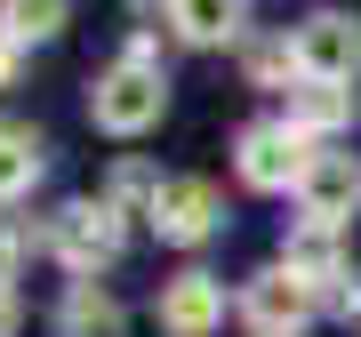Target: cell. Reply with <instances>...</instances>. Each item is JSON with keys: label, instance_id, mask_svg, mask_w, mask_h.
<instances>
[{"label": "cell", "instance_id": "obj_1", "mask_svg": "<svg viewBox=\"0 0 361 337\" xmlns=\"http://www.w3.org/2000/svg\"><path fill=\"white\" fill-rule=\"evenodd\" d=\"M161 113H169V73H161L153 40L137 32L129 49L89 80V121L104 137H145V129H161Z\"/></svg>", "mask_w": 361, "mask_h": 337}, {"label": "cell", "instance_id": "obj_2", "mask_svg": "<svg viewBox=\"0 0 361 337\" xmlns=\"http://www.w3.org/2000/svg\"><path fill=\"white\" fill-rule=\"evenodd\" d=\"M121 241H129V217H121L104 193H80V201H65L49 217V257L65 265L73 281H97V273L121 257Z\"/></svg>", "mask_w": 361, "mask_h": 337}, {"label": "cell", "instance_id": "obj_3", "mask_svg": "<svg viewBox=\"0 0 361 337\" xmlns=\"http://www.w3.org/2000/svg\"><path fill=\"white\" fill-rule=\"evenodd\" d=\"M313 153H322V145L297 137L289 113H265V121H249V129L233 137V177H241L249 193H297V177H305Z\"/></svg>", "mask_w": 361, "mask_h": 337}, {"label": "cell", "instance_id": "obj_4", "mask_svg": "<svg viewBox=\"0 0 361 337\" xmlns=\"http://www.w3.org/2000/svg\"><path fill=\"white\" fill-rule=\"evenodd\" d=\"M233 313H241V321L257 329V337H297V329L313 321V313H322V298H313V289L297 281V273H289L281 257H273V265H257V273L241 281Z\"/></svg>", "mask_w": 361, "mask_h": 337}, {"label": "cell", "instance_id": "obj_5", "mask_svg": "<svg viewBox=\"0 0 361 337\" xmlns=\"http://www.w3.org/2000/svg\"><path fill=\"white\" fill-rule=\"evenodd\" d=\"M145 225H153L169 249H201V241H217V225H225V193L209 177H161Z\"/></svg>", "mask_w": 361, "mask_h": 337}, {"label": "cell", "instance_id": "obj_6", "mask_svg": "<svg viewBox=\"0 0 361 337\" xmlns=\"http://www.w3.org/2000/svg\"><path fill=\"white\" fill-rule=\"evenodd\" d=\"M289 49H297L305 80H361V16L353 8H313L289 32Z\"/></svg>", "mask_w": 361, "mask_h": 337}, {"label": "cell", "instance_id": "obj_7", "mask_svg": "<svg viewBox=\"0 0 361 337\" xmlns=\"http://www.w3.org/2000/svg\"><path fill=\"white\" fill-rule=\"evenodd\" d=\"M153 321H161V337H217L225 329V281L209 265L169 273V281L153 289Z\"/></svg>", "mask_w": 361, "mask_h": 337}, {"label": "cell", "instance_id": "obj_8", "mask_svg": "<svg viewBox=\"0 0 361 337\" xmlns=\"http://www.w3.org/2000/svg\"><path fill=\"white\" fill-rule=\"evenodd\" d=\"M297 217H313V225H345L361 217V161L353 153H337V145H322V153L305 161V177H297Z\"/></svg>", "mask_w": 361, "mask_h": 337}, {"label": "cell", "instance_id": "obj_9", "mask_svg": "<svg viewBox=\"0 0 361 337\" xmlns=\"http://www.w3.org/2000/svg\"><path fill=\"white\" fill-rule=\"evenodd\" d=\"M361 121V89L353 80H297L289 89V129L313 137V145H337Z\"/></svg>", "mask_w": 361, "mask_h": 337}, {"label": "cell", "instance_id": "obj_10", "mask_svg": "<svg viewBox=\"0 0 361 337\" xmlns=\"http://www.w3.org/2000/svg\"><path fill=\"white\" fill-rule=\"evenodd\" d=\"M281 265L313 289V298H329V289L353 273L345 265V233H337V225H313V217H297L289 233H281Z\"/></svg>", "mask_w": 361, "mask_h": 337}, {"label": "cell", "instance_id": "obj_11", "mask_svg": "<svg viewBox=\"0 0 361 337\" xmlns=\"http://www.w3.org/2000/svg\"><path fill=\"white\" fill-rule=\"evenodd\" d=\"M169 32L185 49H225V40H249V0H161Z\"/></svg>", "mask_w": 361, "mask_h": 337}, {"label": "cell", "instance_id": "obj_12", "mask_svg": "<svg viewBox=\"0 0 361 337\" xmlns=\"http://www.w3.org/2000/svg\"><path fill=\"white\" fill-rule=\"evenodd\" d=\"M40 168H49V137L32 129V121H8L0 113V209H16L40 185Z\"/></svg>", "mask_w": 361, "mask_h": 337}, {"label": "cell", "instance_id": "obj_13", "mask_svg": "<svg viewBox=\"0 0 361 337\" xmlns=\"http://www.w3.org/2000/svg\"><path fill=\"white\" fill-rule=\"evenodd\" d=\"M129 329V313L104 281H65V298H56V337H121Z\"/></svg>", "mask_w": 361, "mask_h": 337}, {"label": "cell", "instance_id": "obj_14", "mask_svg": "<svg viewBox=\"0 0 361 337\" xmlns=\"http://www.w3.org/2000/svg\"><path fill=\"white\" fill-rule=\"evenodd\" d=\"M241 73H249V89H297V49H289V32H257V40H241Z\"/></svg>", "mask_w": 361, "mask_h": 337}, {"label": "cell", "instance_id": "obj_15", "mask_svg": "<svg viewBox=\"0 0 361 337\" xmlns=\"http://www.w3.org/2000/svg\"><path fill=\"white\" fill-rule=\"evenodd\" d=\"M73 16V0H0V32L8 40H56Z\"/></svg>", "mask_w": 361, "mask_h": 337}, {"label": "cell", "instance_id": "obj_16", "mask_svg": "<svg viewBox=\"0 0 361 337\" xmlns=\"http://www.w3.org/2000/svg\"><path fill=\"white\" fill-rule=\"evenodd\" d=\"M153 193H161V177H153L145 161H121V168H113V185H104V201H113L121 217H145V209H153Z\"/></svg>", "mask_w": 361, "mask_h": 337}, {"label": "cell", "instance_id": "obj_17", "mask_svg": "<svg viewBox=\"0 0 361 337\" xmlns=\"http://www.w3.org/2000/svg\"><path fill=\"white\" fill-rule=\"evenodd\" d=\"M32 249H49V225H8L0 217V281H16V265H25Z\"/></svg>", "mask_w": 361, "mask_h": 337}, {"label": "cell", "instance_id": "obj_18", "mask_svg": "<svg viewBox=\"0 0 361 337\" xmlns=\"http://www.w3.org/2000/svg\"><path fill=\"white\" fill-rule=\"evenodd\" d=\"M322 305L337 313V321H361V273H345V281H337V289H329Z\"/></svg>", "mask_w": 361, "mask_h": 337}, {"label": "cell", "instance_id": "obj_19", "mask_svg": "<svg viewBox=\"0 0 361 337\" xmlns=\"http://www.w3.org/2000/svg\"><path fill=\"white\" fill-rule=\"evenodd\" d=\"M16 321H25V298H16V281H0V337H16Z\"/></svg>", "mask_w": 361, "mask_h": 337}, {"label": "cell", "instance_id": "obj_20", "mask_svg": "<svg viewBox=\"0 0 361 337\" xmlns=\"http://www.w3.org/2000/svg\"><path fill=\"white\" fill-rule=\"evenodd\" d=\"M16 65H25V40L0 32V89H16Z\"/></svg>", "mask_w": 361, "mask_h": 337}]
</instances>
